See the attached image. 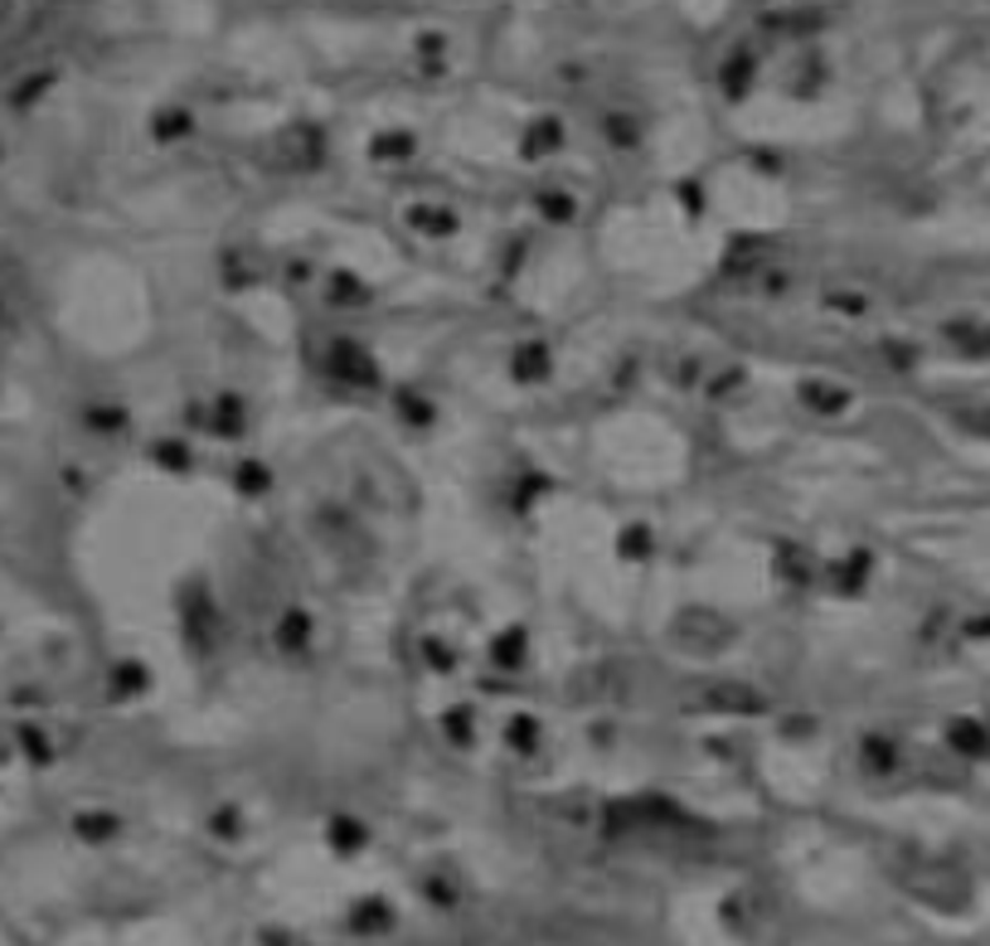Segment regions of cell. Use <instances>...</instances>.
Returning <instances> with one entry per match:
<instances>
[{"label":"cell","mask_w":990,"mask_h":946,"mask_svg":"<svg viewBox=\"0 0 990 946\" xmlns=\"http://www.w3.org/2000/svg\"><path fill=\"white\" fill-rule=\"evenodd\" d=\"M10 20H15V0H0V30H6Z\"/></svg>","instance_id":"obj_1"},{"label":"cell","mask_w":990,"mask_h":946,"mask_svg":"<svg viewBox=\"0 0 990 946\" xmlns=\"http://www.w3.org/2000/svg\"><path fill=\"white\" fill-rule=\"evenodd\" d=\"M971 423L981 427V433H990V408H986V413H971Z\"/></svg>","instance_id":"obj_2"},{"label":"cell","mask_w":990,"mask_h":946,"mask_svg":"<svg viewBox=\"0 0 990 946\" xmlns=\"http://www.w3.org/2000/svg\"><path fill=\"white\" fill-rule=\"evenodd\" d=\"M0 330H6V306H0Z\"/></svg>","instance_id":"obj_3"}]
</instances>
